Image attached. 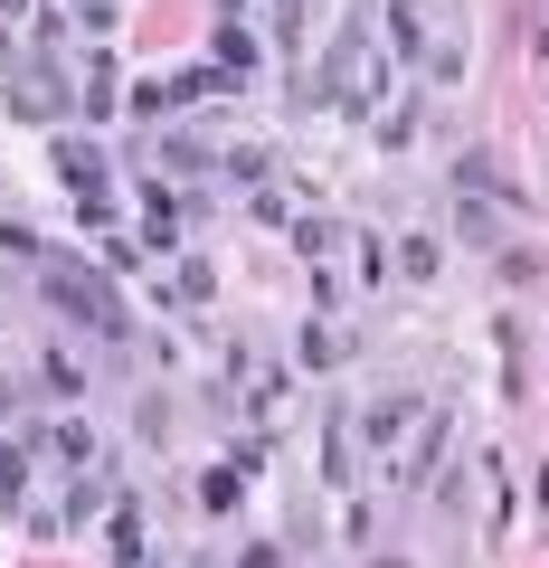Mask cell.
<instances>
[{
    "instance_id": "obj_1",
    "label": "cell",
    "mask_w": 549,
    "mask_h": 568,
    "mask_svg": "<svg viewBox=\"0 0 549 568\" xmlns=\"http://www.w3.org/2000/svg\"><path fill=\"white\" fill-rule=\"evenodd\" d=\"M48 294H58V304L77 313V323H95V332H123V313L104 304V284H95V275H77V265H48Z\"/></svg>"
},
{
    "instance_id": "obj_2",
    "label": "cell",
    "mask_w": 549,
    "mask_h": 568,
    "mask_svg": "<svg viewBox=\"0 0 549 568\" xmlns=\"http://www.w3.org/2000/svg\"><path fill=\"white\" fill-rule=\"evenodd\" d=\"M369 568H398V559H369Z\"/></svg>"
}]
</instances>
